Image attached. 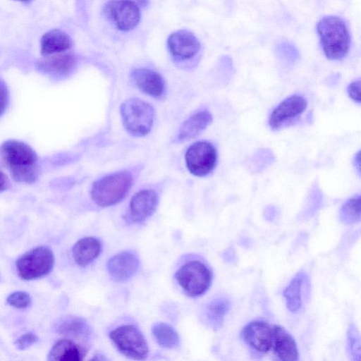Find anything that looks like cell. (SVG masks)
<instances>
[{
	"label": "cell",
	"mask_w": 361,
	"mask_h": 361,
	"mask_svg": "<svg viewBox=\"0 0 361 361\" xmlns=\"http://www.w3.org/2000/svg\"><path fill=\"white\" fill-rule=\"evenodd\" d=\"M212 121V116L208 111L203 110L195 113L183 123L176 136V141H186L197 136Z\"/></svg>",
	"instance_id": "d6986e66"
},
{
	"label": "cell",
	"mask_w": 361,
	"mask_h": 361,
	"mask_svg": "<svg viewBox=\"0 0 361 361\" xmlns=\"http://www.w3.org/2000/svg\"><path fill=\"white\" fill-rule=\"evenodd\" d=\"M353 164L359 173H360V152L355 154L353 159Z\"/></svg>",
	"instance_id": "836d02e7"
},
{
	"label": "cell",
	"mask_w": 361,
	"mask_h": 361,
	"mask_svg": "<svg viewBox=\"0 0 361 361\" xmlns=\"http://www.w3.org/2000/svg\"><path fill=\"white\" fill-rule=\"evenodd\" d=\"M231 305L230 300L225 297L212 299L206 305L203 312L204 320L206 324L213 330L219 329Z\"/></svg>",
	"instance_id": "7402d4cb"
},
{
	"label": "cell",
	"mask_w": 361,
	"mask_h": 361,
	"mask_svg": "<svg viewBox=\"0 0 361 361\" xmlns=\"http://www.w3.org/2000/svg\"><path fill=\"white\" fill-rule=\"evenodd\" d=\"M158 204L157 194L151 189L135 193L129 204V217L133 222L140 223L149 217Z\"/></svg>",
	"instance_id": "5bb4252c"
},
{
	"label": "cell",
	"mask_w": 361,
	"mask_h": 361,
	"mask_svg": "<svg viewBox=\"0 0 361 361\" xmlns=\"http://www.w3.org/2000/svg\"><path fill=\"white\" fill-rule=\"evenodd\" d=\"M1 154L13 178L20 183H32L37 177V156L28 145L16 140L4 142Z\"/></svg>",
	"instance_id": "6da1fadb"
},
{
	"label": "cell",
	"mask_w": 361,
	"mask_h": 361,
	"mask_svg": "<svg viewBox=\"0 0 361 361\" xmlns=\"http://www.w3.org/2000/svg\"><path fill=\"white\" fill-rule=\"evenodd\" d=\"M31 302L29 293L23 290L12 292L6 298V302L17 309H25L31 305Z\"/></svg>",
	"instance_id": "f1b7e54d"
},
{
	"label": "cell",
	"mask_w": 361,
	"mask_h": 361,
	"mask_svg": "<svg viewBox=\"0 0 361 361\" xmlns=\"http://www.w3.org/2000/svg\"><path fill=\"white\" fill-rule=\"evenodd\" d=\"M305 279L304 271L298 272L283 291L286 307L293 313L298 312L302 307V286Z\"/></svg>",
	"instance_id": "603a6c76"
},
{
	"label": "cell",
	"mask_w": 361,
	"mask_h": 361,
	"mask_svg": "<svg viewBox=\"0 0 361 361\" xmlns=\"http://www.w3.org/2000/svg\"><path fill=\"white\" fill-rule=\"evenodd\" d=\"M85 353L77 343L71 340L63 338L56 341L50 349L48 360L80 361L84 359Z\"/></svg>",
	"instance_id": "ffe728a7"
},
{
	"label": "cell",
	"mask_w": 361,
	"mask_h": 361,
	"mask_svg": "<svg viewBox=\"0 0 361 361\" xmlns=\"http://www.w3.org/2000/svg\"><path fill=\"white\" fill-rule=\"evenodd\" d=\"M76 65V57L71 53H59L41 60L38 66L42 71L57 76L70 73Z\"/></svg>",
	"instance_id": "ac0fdd59"
},
{
	"label": "cell",
	"mask_w": 361,
	"mask_h": 361,
	"mask_svg": "<svg viewBox=\"0 0 361 361\" xmlns=\"http://www.w3.org/2000/svg\"><path fill=\"white\" fill-rule=\"evenodd\" d=\"M132 184L133 177L128 171L110 174L93 183L92 199L99 207L114 205L126 197Z\"/></svg>",
	"instance_id": "3957f363"
},
{
	"label": "cell",
	"mask_w": 361,
	"mask_h": 361,
	"mask_svg": "<svg viewBox=\"0 0 361 361\" xmlns=\"http://www.w3.org/2000/svg\"><path fill=\"white\" fill-rule=\"evenodd\" d=\"M15 1H20V2H23V3H28L31 0H15Z\"/></svg>",
	"instance_id": "e575fe53"
},
{
	"label": "cell",
	"mask_w": 361,
	"mask_h": 361,
	"mask_svg": "<svg viewBox=\"0 0 361 361\" xmlns=\"http://www.w3.org/2000/svg\"><path fill=\"white\" fill-rule=\"evenodd\" d=\"M139 264V258L135 253L125 251L109 259L107 270L114 281L123 282L130 279L136 273Z\"/></svg>",
	"instance_id": "4fadbf2b"
},
{
	"label": "cell",
	"mask_w": 361,
	"mask_h": 361,
	"mask_svg": "<svg viewBox=\"0 0 361 361\" xmlns=\"http://www.w3.org/2000/svg\"><path fill=\"white\" fill-rule=\"evenodd\" d=\"M152 332L157 343L164 348H176L180 343L177 331L168 324L163 322L154 324L152 327Z\"/></svg>",
	"instance_id": "d4e9b609"
},
{
	"label": "cell",
	"mask_w": 361,
	"mask_h": 361,
	"mask_svg": "<svg viewBox=\"0 0 361 361\" xmlns=\"http://www.w3.org/2000/svg\"><path fill=\"white\" fill-rule=\"evenodd\" d=\"M121 114L126 130L132 135L141 137L150 131L154 112L149 103L137 98L128 99L122 103Z\"/></svg>",
	"instance_id": "8992f818"
},
{
	"label": "cell",
	"mask_w": 361,
	"mask_h": 361,
	"mask_svg": "<svg viewBox=\"0 0 361 361\" xmlns=\"http://www.w3.org/2000/svg\"><path fill=\"white\" fill-rule=\"evenodd\" d=\"M131 78L135 85L148 95L160 98L164 94L165 85L162 77L152 69H135L131 73Z\"/></svg>",
	"instance_id": "2e32d148"
},
{
	"label": "cell",
	"mask_w": 361,
	"mask_h": 361,
	"mask_svg": "<svg viewBox=\"0 0 361 361\" xmlns=\"http://www.w3.org/2000/svg\"><path fill=\"white\" fill-rule=\"evenodd\" d=\"M8 103V93L6 84L0 80V116L4 113Z\"/></svg>",
	"instance_id": "1f68e13d"
},
{
	"label": "cell",
	"mask_w": 361,
	"mask_h": 361,
	"mask_svg": "<svg viewBox=\"0 0 361 361\" xmlns=\"http://www.w3.org/2000/svg\"><path fill=\"white\" fill-rule=\"evenodd\" d=\"M341 221L345 224H353L360 221V196L348 200L339 212Z\"/></svg>",
	"instance_id": "484cf974"
},
{
	"label": "cell",
	"mask_w": 361,
	"mask_h": 361,
	"mask_svg": "<svg viewBox=\"0 0 361 361\" xmlns=\"http://www.w3.org/2000/svg\"><path fill=\"white\" fill-rule=\"evenodd\" d=\"M54 266L51 249L45 245L32 248L16 262L18 275L25 281L38 279L49 274Z\"/></svg>",
	"instance_id": "277c9868"
},
{
	"label": "cell",
	"mask_w": 361,
	"mask_h": 361,
	"mask_svg": "<svg viewBox=\"0 0 361 361\" xmlns=\"http://www.w3.org/2000/svg\"><path fill=\"white\" fill-rule=\"evenodd\" d=\"M307 102L300 95H292L282 101L271 113L269 125L273 130H279L287 126L306 109Z\"/></svg>",
	"instance_id": "30bf717a"
},
{
	"label": "cell",
	"mask_w": 361,
	"mask_h": 361,
	"mask_svg": "<svg viewBox=\"0 0 361 361\" xmlns=\"http://www.w3.org/2000/svg\"><path fill=\"white\" fill-rule=\"evenodd\" d=\"M241 334L245 343L259 353H267L272 348L273 325L267 321L256 319L249 322Z\"/></svg>",
	"instance_id": "8fae6325"
},
{
	"label": "cell",
	"mask_w": 361,
	"mask_h": 361,
	"mask_svg": "<svg viewBox=\"0 0 361 361\" xmlns=\"http://www.w3.org/2000/svg\"><path fill=\"white\" fill-rule=\"evenodd\" d=\"M276 48L278 56L287 63L295 62L299 57L296 47L288 42H281L277 44Z\"/></svg>",
	"instance_id": "83f0119b"
},
{
	"label": "cell",
	"mask_w": 361,
	"mask_h": 361,
	"mask_svg": "<svg viewBox=\"0 0 361 361\" xmlns=\"http://www.w3.org/2000/svg\"><path fill=\"white\" fill-rule=\"evenodd\" d=\"M347 92L349 97L355 102L360 103V80H355L351 82L348 88Z\"/></svg>",
	"instance_id": "4dcf8cb0"
},
{
	"label": "cell",
	"mask_w": 361,
	"mask_h": 361,
	"mask_svg": "<svg viewBox=\"0 0 361 361\" xmlns=\"http://www.w3.org/2000/svg\"><path fill=\"white\" fill-rule=\"evenodd\" d=\"M9 181L7 176L0 171V192H2L8 188Z\"/></svg>",
	"instance_id": "d6a6232c"
},
{
	"label": "cell",
	"mask_w": 361,
	"mask_h": 361,
	"mask_svg": "<svg viewBox=\"0 0 361 361\" xmlns=\"http://www.w3.org/2000/svg\"><path fill=\"white\" fill-rule=\"evenodd\" d=\"M104 10L108 19L121 31L134 29L141 18L140 8L133 0L109 1Z\"/></svg>",
	"instance_id": "9c48e42d"
},
{
	"label": "cell",
	"mask_w": 361,
	"mask_h": 361,
	"mask_svg": "<svg viewBox=\"0 0 361 361\" xmlns=\"http://www.w3.org/2000/svg\"><path fill=\"white\" fill-rule=\"evenodd\" d=\"M324 55L329 60H341L348 54L350 36L345 22L336 16H324L317 24Z\"/></svg>",
	"instance_id": "7a4b0ae2"
},
{
	"label": "cell",
	"mask_w": 361,
	"mask_h": 361,
	"mask_svg": "<svg viewBox=\"0 0 361 361\" xmlns=\"http://www.w3.org/2000/svg\"><path fill=\"white\" fill-rule=\"evenodd\" d=\"M212 272L204 262L192 260L181 266L175 274L176 280L190 297L204 295L212 282Z\"/></svg>",
	"instance_id": "5b68a950"
},
{
	"label": "cell",
	"mask_w": 361,
	"mask_h": 361,
	"mask_svg": "<svg viewBox=\"0 0 361 361\" xmlns=\"http://www.w3.org/2000/svg\"><path fill=\"white\" fill-rule=\"evenodd\" d=\"M189 171L196 176H205L215 168L217 162L216 148L209 142L199 141L190 145L185 156Z\"/></svg>",
	"instance_id": "ba28073f"
},
{
	"label": "cell",
	"mask_w": 361,
	"mask_h": 361,
	"mask_svg": "<svg viewBox=\"0 0 361 361\" xmlns=\"http://www.w3.org/2000/svg\"><path fill=\"white\" fill-rule=\"evenodd\" d=\"M102 252L100 241L94 237H85L78 240L72 248L75 262L80 267H86L94 261Z\"/></svg>",
	"instance_id": "e0dca14e"
},
{
	"label": "cell",
	"mask_w": 361,
	"mask_h": 361,
	"mask_svg": "<svg viewBox=\"0 0 361 361\" xmlns=\"http://www.w3.org/2000/svg\"><path fill=\"white\" fill-rule=\"evenodd\" d=\"M73 44L70 36L65 32L54 29L46 32L41 39V53L44 56L64 52Z\"/></svg>",
	"instance_id": "44dd1931"
},
{
	"label": "cell",
	"mask_w": 361,
	"mask_h": 361,
	"mask_svg": "<svg viewBox=\"0 0 361 361\" xmlns=\"http://www.w3.org/2000/svg\"><path fill=\"white\" fill-rule=\"evenodd\" d=\"M347 351L350 360H361L360 334L353 324L350 325L347 331Z\"/></svg>",
	"instance_id": "4316f807"
},
{
	"label": "cell",
	"mask_w": 361,
	"mask_h": 361,
	"mask_svg": "<svg viewBox=\"0 0 361 361\" xmlns=\"http://www.w3.org/2000/svg\"><path fill=\"white\" fill-rule=\"evenodd\" d=\"M274 354L281 360H298L296 342L291 334L280 325H273L272 348Z\"/></svg>",
	"instance_id": "9a60e30c"
},
{
	"label": "cell",
	"mask_w": 361,
	"mask_h": 361,
	"mask_svg": "<svg viewBox=\"0 0 361 361\" xmlns=\"http://www.w3.org/2000/svg\"><path fill=\"white\" fill-rule=\"evenodd\" d=\"M38 337L32 333H26L20 336L14 342L16 348L24 350L37 343Z\"/></svg>",
	"instance_id": "f546056e"
},
{
	"label": "cell",
	"mask_w": 361,
	"mask_h": 361,
	"mask_svg": "<svg viewBox=\"0 0 361 361\" xmlns=\"http://www.w3.org/2000/svg\"><path fill=\"white\" fill-rule=\"evenodd\" d=\"M54 328L59 334L75 337L87 336L90 333L86 321L75 316H67L60 319Z\"/></svg>",
	"instance_id": "cb8c5ba5"
},
{
	"label": "cell",
	"mask_w": 361,
	"mask_h": 361,
	"mask_svg": "<svg viewBox=\"0 0 361 361\" xmlns=\"http://www.w3.org/2000/svg\"><path fill=\"white\" fill-rule=\"evenodd\" d=\"M109 337L125 356L137 360L147 358L149 348L142 332L135 326L121 325L112 330Z\"/></svg>",
	"instance_id": "52a82bcc"
},
{
	"label": "cell",
	"mask_w": 361,
	"mask_h": 361,
	"mask_svg": "<svg viewBox=\"0 0 361 361\" xmlns=\"http://www.w3.org/2000/svg\"><path fill=\"white\" fill-rule=\"evenodd\" d=\"M168 48L171 55L180 60L195 56L200 49V43L190 31L180 30L173 32L167 39Z\"/></svg>",
	"instance_id": "7c38bea8"
}]
</instances>
